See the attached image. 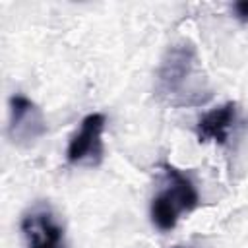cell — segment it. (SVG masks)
Returning <instances> with one entry per match:
<instances>
[{"instance_id": "7", "label": "cell", "mask_w": 248, "mask_h": 248, "mask_svg": "<svg viewBox=\"0 0 248 248\" xmlns=\"http://www.w3.org/2000/svg\"><path fill=\"white\" fill-rule=\"evenodd\" d=\"M232 10H234V14H236L238 19L248 21V0H240V2H236V4L232 6Z\"/></svg>"}, {"instance_id": "4", "label": "cell", "mask_w": 248, "mask_h": 248, "mask_svg": "<svg viewBox=\"0 0 248 248\" xmlns=\"http://www.w3.org/2000/svg\"><path fill=\"white\" fill-rule=\"evenodd\" d=\"M46 132V120L43 110L35 101L25 97L23 93H16L10 97V124L8 134L14 143L29 145L43 138Z\"/></svg>"}, {"instance_id": "3", "label": "cell", "mask_w": 248, "mask_h": 248, "mask_svg": "<svg viewBox=\"0 0 248 248\" xmlns=\"http://www.w3.org/2000/svg\"><path fill=\"white\" fill-rule=\"evenodd\" d=\"M105 124L107 118L103 112H91L81 120L79 130L72 136L66 149V161L70 165H79V167L101 165L105 155V145H103Z\"/></svg>"}, {"instance_id": "1", "label": "cell", "mask_w": 248, "mask_h": 248, "mask_svg": "<svg viewBox=\"0 0 248 248\" xmlns=\"http://www.w3.org/2000/svg\"><path fill=\"white\" fill-rule=\"evenodd\" d=\"M155 91L170 107H198L209 101L211 89L192 43L169 46L157 70Z\"/></svg>"}, {"instance_id": "5", "label": "cell", "mask_w": 248, "mask_h": 248, "mask_svg": "<svg viewBox=\"0 0 248 248\" xmlns=\"http://www.w3.org/2000/svg\"><path fill=\"white\" fill-rule=\"evenodd\" d=\"M21 232L27 248H66L64 229L45 205H37L21 217Z\"/></svg>"}, {"instance_id": "6", "label": "cell", "mask_w": 248, "mask_h": 248, "mask_svg": "<svg viewBox=\"0 0 248 248\" xmlns=\"http://www.w3.org/2000/svg\"><path fill=\"white\" fill-rule=\"evenodd\" d=\"M236 103L229 101L223 103L215 108H211L209 112H205L198 124H196V136L200 141H215L219 145L227 143L229 140V132L236 120Z\"/></svg>"}, {"instance_id": "2", "label": "cell", "mask_w": 248, "mask_h": 248, "mask_svg": "<svg viewBox=\"0 0 248 248\" xmlns=\"http://www.w3.org/2000/svg\"><path fill=\"white\" fill-rule=\"evenodd\" d=\"M167 186L151 200V221L159 231H170L176 227L180 215L192 213L200 205V194L194 182L174 169L172 165H163Z\"/></svg>"}, {"instance_id": "8", "label": "cell", "mask_w": 248, "mask_h": 248, "mask_svg": "<svg viewBox=\"0 0 248 248\" xmlns=\"http://www.w3.org/2000/svg\"><path fill=\"white\" fill-rule=\"evenodd\" d=\"M174 248H178V246H174Z\"/></svg>"}]
</instances>
